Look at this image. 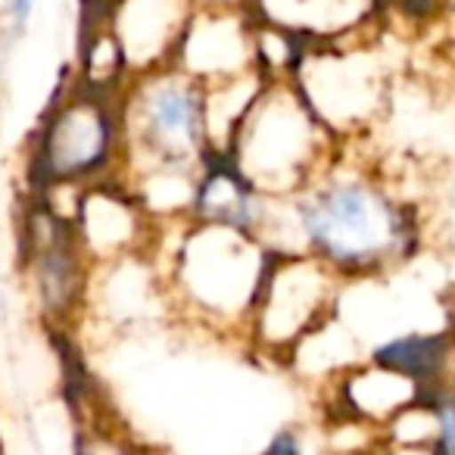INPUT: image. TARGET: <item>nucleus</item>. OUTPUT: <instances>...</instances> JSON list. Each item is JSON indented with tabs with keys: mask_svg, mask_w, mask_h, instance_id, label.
<instances>
[{
	"mask_svg": "<svg viewBox=\"0 0 455 455\" xmlns=\"http://www.w3.org/2000/svg\"><path fill=\"white\" fill-rule=\"evenodd\" d=\"M365 359L415 378L424 390L455 374V334L452 331H403L368 347Z\"/></svg>",
	"mask_w": 455,
	"mask_h": 455,
	"instance_id": "obj_15",
	"label": "nucleus"
},
{
	"mask_svg": "<svg viewBox=\"0 0 455 455\" xmlns=\"http://www.w3.org/2000/svg\"><path fill=\"white\" fill-rule=\"evenodd\" d=\"M272 209V196L256 190L225 156H212L196 175L190 221L231 228V231H241V235L262 241Z\"/></svg>",
	"mask_w": 455,
	"mask_h": 455,
	"instance_id": "obj_12",
	"label": "nucleus"
},
{
	"mask_svg": "<svg viewBox=\"0 0 455 455\" xmlns=\"http://www.w3.org/2000/svg\"><path fill=\"white\" fill-rule=\"evenodd\" d=\"M72 225H76L78 243L91 266L94 262L107 266V262H119L128 256H147L153 231H156V221L140 209V203L122 184L119 175L78 190Z\"/></svg>",
	"mask_w": 455,
	"mask_h": 455,
	"instance_id": "obj_9",
	"label": "nucleus"
},
{
	"mask_svg": "<svg viewBox=\"0 0 455 455\" xmlns=\"http://www.w3.org/2000/svg\"><path fill=\"white\" fill-rule=\"evenodd\" d=\"M337 144L297 94L291 78H272L237 125L225 159L272 200H287L324 172Z\"/></svg>",
	"mask_w": 455,
	"mask_h": 455,
	"instance_id": "obj_3",
	"label": "nucleus"
},
{
	"mask_svg": "<svg viewBox=\"0 0 455 455\" xmlns=\"http://www.w3.org/2000/svg\"><path fill=\"white\" fill-rule=\"evenodd\" d=\"M256 16L250 7H196L178 47L175 66L206 84L256 69Z\"/></svg>",
	"mask_w": 455,
	"mask_h": 455,
	"instance_id": "obj_10",
	"label": "nucleus"
},
{
	"mask_svg": "<svg viewBox=\"0 0 455 455\" xmlns=\"http://www.w3.org/2000/svg\"><path fill=\"white\" fill-rule=\"evenodd\" d=\"M380 0H250L256 20L275 22L309 41H334L368 28Z\"/></svg>",
	"mask_w": 455,
	"mask_h": 455,
	"instance_id": "obj_14",
	"label": "nucleus"
},
{
	"mask_svg": "<svg viewBox=\"0 0 455 455\" xmlns=\"http://www.w3.org/2000/svg\"><path fill=\"white\" fill-rule=\"evenodd\" d=\"M297 94L337 144H362L393 100L387 57L368 38V28L334 41H312L291 76Z\"/></svg>",
	"mask_w": 455,
	"mask_h": 455,
	"instance_id": "obj_5",
	"label": "nucleus"
},
{
	"mask_svg": "<svg viewBox=\"0 0 455 455\" xmlns=\"http://www.w3.org/2000/svg\"><path fill=\"white\" fill-rule=\"evenodd\" d=\"M26 256L41 312L66 324L88 297L91 259L78 243L72 219L60 215L47 200H38L26 221Z\"/></svg>",
	"mask_w": 455,
	"mask_h": 455,
	"instance_id": "obj_8",
	"label": "nucleus"
},
{
	"mask_svg": "<svg viewBox=\"0 0 455 455\" xmlns=\"http://www.w3.org/2000/svg\"><path fill=\"white\" fill-rule=\"evenodd\" d=\"M32 10H35V0H10V20H13V26L26 28Z\"/></svg>",
	"mask_w": 455,
	"mask_h": 455,
	"instance_id": "obj_19",
	"label": "nucleus"
},
{
	"mask_svg": "<svg viewBox=\"0 0 455 455\" xmlns=\"http://www.w3.org/2000/svg\"><path fill=\"white\" fill-rule=\"evenodd\" d=\"M122 169L119 97L84 88L63 94L41 122L28 159V181L38 194L88 188L116 178Z\"/></svg>",
	"mask_w": 455,
	"mask_h": 455,
	"instance_id": "obj_6",
	"label": "nucleus"
},
{
	"mask_svg": "<svg viewBox=\"0 0 455 455\" xmlns=\"http://www.w3.org/2000/svg\"><path fill=\"white\" fill-rule=\"evenodd\" d=\"M427 399L436 415V455H455V374L443 380V384L430 387Z\"/></svg>",
	"mask_w": 455,
	"mask_h": 455,
	"instance_id": "obj_17",
	"label": "nucleus"
},
{
	"mask_svg": "<svg viewBox=\"0 0 455 455\" xmlns=\"http://www.w3.org/2000/svg\"><path fill=\"white\" fill-rule=\"evenodd\" d=\"M194 10V0H109V28L122 47L128 76L175 66Z\"/></svg>",
	"mask_w": 455,
	"mask_h": 455,
	"instance_id": "obj_11",
	"label": "nucleus"
},
{
	"mask_svg": "<svg viewBox=\"0 0 455 455\" xmlns=\"http://www.w3.org/2000/svg\"><path fill=\"white\" fill-rule=\"evenodd\" d=\"M424 225L409 194L371 159L347 147L303 190L275 200L266 243L272 253H309L343 281H380L421 250Z\"/></svg>",
	"mask_w": 455,
	"mask_h": 455,
	"instance_id": "obj_1",
	"label": "nucleus"
},
{
	"mask_svg": "<svg viewBox=\"0 0 455 455\" xmlns=\"http://www.w3.org/2000/svg\"><path fill=\"white\" fill-rule=\"evenodd\" d=\"M122 169L119 178L144 172L200 175L212 159L203 84L178 66L134 76L119 94Z\"/></svg>",
	"mask_w": 455,
	"mask_h": 455,
	"instance_id": "obj_4",
	"label": "nucleus"
},
{
	"mask_svg": "<svg viewBox=\"0 0 455 455\" xmlns=\"http://www.w3.org/2000/svg\"><path fill=\"white\" fill-rule=\"evenodd\" d=\"M403 4H405V7H409V4H415V0H403Z\"/></svg>",
	"mask_w": 455,
	"mask_h": 455,
	"instance_id": "obj_21",
	"label": "nucleus"
},
{
	"mask_svg": "<svg viewBox=\"0 0 455 455\" xmlns=\"http://www.w3.org/2000/svg\"><path fill=\"white\" fill-rule=\"evenodd\" d=\"M380 427L353 418L347 411L328 409L324 418V449L328 455H380Z\"/></svg>",
	"mask_w": 455,
	"mask_h": 455,
	"instance_id": "obj_16",
	"label": "nucleus"
},
{
	"mask_svg": "<svg viewBox=\"0 0 455 455\" xmlns=\"http://www.w3.org/2000/svg\"><path fill=\"white\" fill-rule=\"evenodd\" d=\"M196 7H247L250 0H194Z\"/></svg>",
	"mask_w": 455,
	"mask_h": 455,
	"instance_id": "obj_20",
	"label": "nucleus"
},
{
	"mask_svg": "<svg viewBox=\"0 0 455 455\" xmlns=\"http://www.w3.org/2000/svg\"><path fill=\"white\" fill-rule=\"evenodd\" d=\"M156 250L165 256L156 272L169 309L194 328L247 340L250 312L259 297L272 250L241 231L190 219L172 225V243L163 241L156 228L147 253Z\"/></svg>",
	"mask_w": 455,
	"mask_h": 455,
	"instance_id": "obj_2",
	"label": "nucleus"
},
{
	"mask_svg": "<svg viewBox=\"0 0 455 455\" xmlns=\"http://www.w3.org/2000/svg\"><path fill=\"white\" fill-rule=\"evenodd\" d=\"M324 396H328V409L347 411V415L362 418L374 427H384L393 415L427 396V390L396 368L362 359L353 368H347L324 390Z\"/></svg>",
	"mask_w": 455,
	"mask_h": 455,
	"instance_id": "obj_13",
	"label": "nucleus"
},
{
	"mask_svg": "<svg viewBox=\"0 0 455 455\" xmlns=\"http://www.w3.org/2000/svg\"><path fill=\"white\" fill-rule=\"evenodd\" d=\"M347 281L309 253H272L250 312L247 347L284 365L299 340L337 315Z\"/></svg>",
	"mask_w": 455,
	"mask_h": 455,
	"instance_id": "obj_7",
	"label": "nucleus"
},
{
	"mask_svg": "<svg viewBox=\"0 0 455 455\" xmlns=\"http://www.w3.org/2000/svg\"><path fill=\"white\" fill-rule=\"evenodd\" d=\"M256 455H306L303 436H299V430H293V427H281Z\"/></svg>",
	"mask_w": 455,
	"mask_h": 455,
	"instance_id": "obj_18",
	"label": "nucleus"
}]
</instances>
